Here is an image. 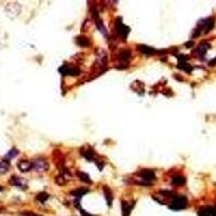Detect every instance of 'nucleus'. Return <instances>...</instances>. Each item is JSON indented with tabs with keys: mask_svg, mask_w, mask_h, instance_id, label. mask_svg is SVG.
I'll return each mask as SVG.
<instances>
[{
	"mask_svg": "<svg viewBox=\"0 0 216 216\" xmlns=\"http://www.w3.org/2000/svg\"><path fill=\"white\" fill-rule=\"evenodd\" d=\"M10 184L15 187H19V188H23V189H26L27 188V182L26 179H24L23 177H20V176H12L10 178Z\"/></svg>",
	"mask_w": 216,
	"mask_h": 216,
	"instance_id": "obj_6",
	"label": "nucleus"
},
{
	"mask_svg": "<svg viewBox=\"0 0 216 216\" xmlns=\"http://www.w3.org/2000/svg\"><path fill=\"white\" fill-rule=\"evenodd\" d=\"M23 215L24 216H40V215L36 214V213H34V212H25V213H23Z\"/></svg>",
	"mask_w": 216,
	"mask_h": 216,
	"instance_id": "obj_27",
	"label": "nucleus"
},
{
	"mask_svg": "<svg viewBox=\"0 0 216 216\" xmlns=\"http://www.w3.org/2000/svg\"><path fill=\"white\" fill-rule=\"evenodd\" d=\"M20 11H21V6L16 2H11L8 3L6 7V12L8 14V16L10 17H15L19 15Z\"/></svg>",
	"mask_w": 216,
	"mask_h": 216,
	"instance_id": "obj_5",
	"label": "nucleus"
},
{
	"mask_svg": "<svg viewBox=\"0 0 216 216\" xmlns=\"http://www.w3.org/2000/svg\"><path fill=\"white\" fill-rule=\"evenodd\" d=\"M76 43L80 47H88L90 45V41L86 37H83V36H79V37L76 38Z\"/></svg>",
	"mask_w": 216,
	"mask_h": 216,
	"instance_id": "obj_16",
	"label": "nucleus"
},
{
	"mask_svg": "<svg viewBox=\"0 0 216 216\" xmlns=\"http://www.w3.org/2000/svg\"><path fill=\"white\" fill-rule=\"evenodd\" d=\"M81 154L88 159L89 161H94V151L92 149H89V150H85V149H82Z\"/></svg>",
	"mask_w": 216,
	"mask_h": 216,
	"instance_id": "obj_19",
	"label": "nucleus"
},
{
	"mask_svg": "<svg viewBox=\"0 0 216 216\" xmlns=\"http://www.w3.org/2000/svg\"><path fill=\"white\" fill-rule=\"evenodd\" d=\"M121 206H122V215H123V216H129L130 213L132 212V210H133V208H134V202L122 201Z\"/></svg>",
	"mask_w": 216,
	"mask_h": 216,
	"instance_id": "obj_10",
	"label": "nucleus"
},
{
	"mask_svg": "<svg viewBox=\"0 0 216 216\" xmlns=\"http://www.w3.org/2000/svg\"><path fill=\"white\" fill-rule=\"evenodd\" d=\"M77 175H78V177L80 178V181L85 182V183H88V184H91V183H92V181H91V179L89 178V175L85 174V173H83V172H78V173H77Z\"/></svg>",
	"mask_w": 216,
	"mask_h": 216,
	"instance_id": "obj_20",
	"label": "nucleus"
},
{
	"mask_svg": "<svg viewBox=\"0 0 216 216\" xmlns=\"http://www.w3.org/2000/svg\"><path fill=\"white\" fill-rule=\"evenodd\" d=\"M212 210H213V216H216V208L212 209Z\"/></svg>",
	"mask_w": 216,
	"mask_h": 216,
	"instance_id": "obj_31",
	"label": "nucleus"
},
{
	"mask_svg": "<svg viewBox=\"0 0 216 216\" xmlns=\"http://www.w3.org/2000/svg\"><path fill=\"white\" fill-rule=\"evenodd\" d=\"M81 214H82V216H93V215L88 214V213H86L85 211H81Z\"/></svg>",
	"mask_w": 216,
	"mask_h": 216,
	"instance_id": "obj_29",
	"label": "nucleus"
},
{
	"mask_svg": "<svg viewBox=\"0 0 216 216\" xmlns=\"http://www.w3.org/2000/svg\"><path fill=\"white\" fill-rule=\"evenodd\" d=\"M17 154H19V151H17L15 148H13V149H11L8 154H7L6 157H7V159H12V158H14V157H16Z\"/></svg>",
	"mask_w": 216,
	"mask_h": 216,
	"instance_id": "obj_25",
	"label": "nucleus"
},
{
	"mask_svg": "<svg viewBox=\"0 0 216 216\" xmlns=\"http://www.w3.org/2000/svg\"><path fill=\"white\" fill-rule=\"evenodd\" d=\"M209 65L210 66H215L216 65V57L213 58L212 61H210V63H209Z\"/></svg>",
	"mask_w": 216,
	"mask_h": 216,
	"instance_id": "obj_28",
	"label": "nucleus"
},
{
	"mask_svg": "<svg viewBox=\"0 0 216 216\" xmlns=\"http://www.w3.org/2000/svg\"><path fill=\"white\" fill-rule=\"evenodd\" d=\"M198 216H213L212 208H203L198 212Z\"/></svg>",
	"mask_w": 216,
	"mask_h": 216,
	"instance_id": "obj_18",
	"label": "nucleus"
},
{
	"mask_svg": "<svg viewBox=\"0 0 216 216\" xmlns=\"http://www.w3.org/2000/svg\"><path fill=\"white\" fill-rule=\"evenodd\" d=\"M178 68H181V69L185 70V71H187V72H191V70H192V66H190L189 64H187V63H179Z\"/></svg>",
	"mask_w": 216,
	"mask_h": 216,
	"instance_id": "obj_23",
	"label": "nucleus"
},
{
	"mask_svg": "<svg viewBox=\"0 0 216 216\" xmlns=\"http://www.w3.org/2000/svg\"><path fill=\"white\" fill-rule=\"evenodd\" d=\"M131 57V52L130 50H122L119 53V58L122 61V62H128Z\"/></svg>",
	"mask_w": 216,
	"mask_h": 216,
	"instance_id": "obj_17",
	"label": "nucleus"
},
{
	"mask_svg": "<svg viewBox=\"0 0 216 216\" xmlns=\"http://www.w3.org/2000/svg\"><path fill=\"white\" fill-rule=\"evenodd\" d=\"M215 20L214 17H209V19H205V20H202L198 23V28L197 30L201 34V30H203V33H209L211 31V29L214 27V24H215Z\"/></svg>",
	"mask_w": 216,
	"mask_h": 216,
	"instance_id": "obj_3",
	"label": "nucleus"
},
{
	"mask_svg": "<svg viewBox=\"0 0 216 216\" xmlns=\"http://www.w3.org/2000/svg\"><path fill=\"white\" fill-rule=\"evenodd\" d=\"M17 168L20 169V171L23 172V173H27L29 172L31 169H33V163L30 161H27V160H22L17 163Z\"/></svg>",
	"mask_w": 216,
	"mask_h": 216,
	"instance_id": "obj_9",
	"label": "nucleus"
},
{
	"mask_svg": "<svg viewBox=\"0 0 216 216\" xmlns=\"http://www.w3.org/2000/svg\"><path fill=\"white\" fill-rule=\"evenodd\" d=\"M56 183L60 184V185H63V184L65 183V177H63L62 175H60V176H56Z\"/></svg>",
	"mask_w": 216,
	"mask_h": 216,
	"instance_id": "obj_26",
	"label": "nucleus"
},
{
	"mask_svg": "<svg viewBox=\"0 0 216 216\" xmlns=\"http://www.w3.org/2000/svg\"><path fill=\"white\" fill-rule=\"evenodd\" d=\"M36 199L38 200V201L42 202V203H44L45 201H47L48 199H49V195L45 194V192H40V194H38L37 198Z\"/></svg>",
	"mask_w": 216,
	"mask_h": 216,
	"instance_id": "obj_24",
	"label": "nucleus"
},
{
	"mask_svg": "<svg viewBox=\"0 0 216 216\" xmlns=\"http://www.w3.org/2000/svg\"><path fill=\"white\" fill-rule=\"evenodd\" d=\"M137 178L140 179V181L136 182L137 184L149 186L151 184V182L156 179V174L151 170H142V171L137 173Z\"/></svg>",
	"mask_w": 216,
	"mask_h": 216,
	"instance_id": "obj_1",
	"label": "nucleus"
},
{
	"mask_svg": "<svg viewBox=\"0 0 216 216\" xmlns=\"http://www.w3.org/2000/svg\"><path fill=\"white\" fill-rule=\"evenodd\" d=\"M116 29H117V33L123 38H126L130 33V28L128 26H126V25L120 21V20L119 21L117 20V23H116Z\"/></svg>",
	"mask_w": 216,
	"mask_h": 216,
	"instance_id": "obj_7",
	"label": "nucleus"
},
{
	"mask_svg": "<svg viewBox=\"0 0 216 216\" xmlns=\"http://www.w3.org/2000/svg\"><path fill=\"white\" fill-rule=\"evenodd\" d=\"M31 163H33V169L38 173H44L49 170V163L44 159H36Z\"/></svg>",
	"mask_w": 216,
	"mask_h": 216,
	"instance_id": "obj_4",
	"label": "nucleus"
},
{
	"mask_svg": "<svg viewBox=\"0 0 216 216\" xmlns=\"http://www.w3.org/2000/svg\"><path fill=\"white\" fill-rule=\"evenodd\" d=\"M2 189H3V188H2V187H1V186H0V191H1V190H2Z\"/></svg>",
	"mask_w": 216,
	"mask_h": 216,
	"instance_id": "obj_32",
	"label": "nucleus"
},
{
	"mask_svg": "<svg viewBox=\"0 0 216 216\" xmlns=\"http://www.w3.org/2000/svg\"><path fill=\"white\" fill-rule=\"evenodd\" d=\"M138 51L142 52L143 54H146V55H150V54H152L154 51V48H150V47H147V45H143V44H140L137 47Z\"/></svg>",
	"mask_w": 216,
	"mask_h": 216,
	"instance_id": "obj_12",
	"label": "nucleus"
},
{
	"mask_svg": "<svg viewBox=\"0 0 216 216\" xmlns=\"http://www.w3.org/2000/svg\"><path fill=\"white\" fill-rule=\"evenodd\" d=\"M185 183H186L185 177L181 176V175H175V176L172 178V184L174 186H182Z\"/></svg>",
	"mask_w": 216,
	"mask_h": 216,
	"instance_id": "obj_13",
	"label": "nucleus"
},
{
	"mask_svg": "<svg viewBox=\"0 0 216 216\" xmlns=\"http://www.w3.org/2000/svg\"><path fill=\"white\" fill-rule=\"evenodd\" d=\"M186 206H187V198L184 195H174L171 204H170V209L175 211L183 210Z\"/></svg>",
	"mask_w": 216,
	"mask_h": 216,
	"instance_id": "obj_2",
	"label": "nucleus"
},
{
	"mask_svg": "<svg viewBox=\"0 0 216 216\" xmlns=\"http://www.w3.org/2000/svg\"><path fill=\"white\" fill-rule=\"evenodd\" d=\"M88 191H89L88 188H78V189H76V190H72V191L70 192V195L79 199V198H81L82 195H85Z\"/></svg>",
	"mask_w": 216,
	"mask_h": 216,
	"instance_id": "obj_14",
	"label": "nucleus"
},
{
	"mask_svg": "<svg viewBox=\"0 0 216 216\" xmlns=\"http://www.w3.org/2000/svg\"><path fill=\"white\" fill-rule=\"evenodd\" d=\"M10 169V163H9V160H2L0 162V174H6L7 172Z\"/></svg>",
	"mask_w": 216,
	"mask_h": 216,
	"instance_id": "obj_15",
	"label": "nucleus"
},
{
	"mask_svg": "<svg viewBox=\"0 0 216 216\" xmlns=\"http://www.w3.org/2000/svg\"><path fill=\"white\" fill-rule=\"evenodd\" d=\"M95 24H96V26H97V28H99V30L102 31L104 35H106V28H105V26H104V24H103V22H102V20H99V17H97V19H95Z\"/></svg>",
	"mask_w": 216,
	"mask_h": 216,
	"instance_id": "obj_22",
	"label": "nucleus"
},
{
	"mask_svg": "<svg viewBox=\"0 0 216 216\" xmlns=\"http://www.w3.org/2000/svg\"><path fill=\"white\" fill-rule=\"evenodd\" d=\"M106 63H107V54L103 50H99L96 55V65L103 67V66L106 65Z\"/></svg>",
	"mask_w": 216,
	"mask_h": 216,
	"instance_id": "obj_8",
	"label": "nucleus"
},
{
	"mask_svg": "<svg viewBox=\"0 0 216 216\" xmlns=\"http://www.w3.org/2000/svg\"><path fill=\"white\" fill-rule=\"evenodd\" d=\"M210 48H211L210 43L202 42L201 44H200L199 47L197 48V50H195V53H197L198 55H204V54H205V52L208 51Z\"/></svg>",
	"mask_w": 216,
	"mask_h": 216,
	"instance_id": "obj_11",
	"label": "nucleus"
},
{
	"mask_svg": "<svg viewBox=\"0 0 216 216\" xmlns=\"http://www.w3.org/2000/svg\"><path fill=\"white\" fill-rule=\"evenodd\" d=\"M104 191H105V197H106V200H107V204L110 206L111 202H113V195H111L110 189H108L107 187H104Z\"/></svg>",
	"mask_w": 216,
	"mask_h": 216,
	"instance_id": "obj_21",
	"label": "nucleus"
},
{
	"mask_svg": "<svg viewBox=\"0 0 216 216\" xmlns=\"http://www.w3.org/2000/svg\"><path fill=\"white\" fill-rule=\"evenodd\" d=\"M186 47H192V45H194V42H192V41H189V42H187V43H186Z\"/></svg>",
	"mask_w": 216,
	"mask_h": 216,
	"instance_id": "obj_30",
	"label": "nucleus"
}]
</instances>
